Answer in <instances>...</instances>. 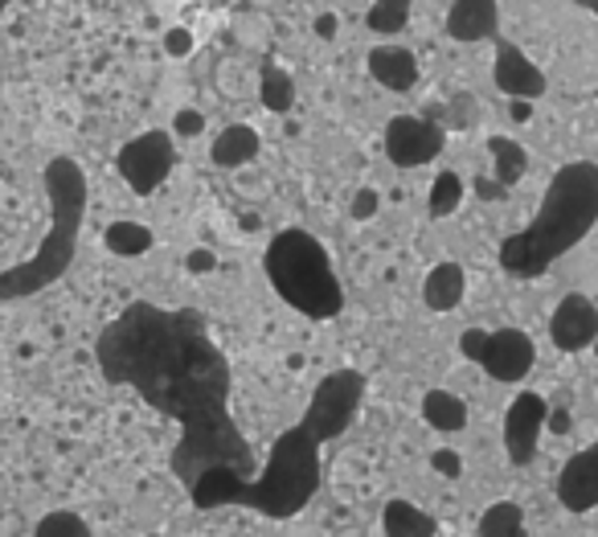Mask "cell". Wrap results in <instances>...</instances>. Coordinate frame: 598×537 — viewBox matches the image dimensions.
<instances>
[{
    "instance_id": "7",
    "label": "cell",
    "mask_w": 598,
    "mask_h": 537,
    "mask_svg": "<svg viewBox=\"0 0 598 537\" xmlns=\"http://www.w3.org/2000/svg\"><path fill=\"white\" fill-rule=\"evenodd\" d=\"M177 165V140H173V131H140V136H131L119 156H115V168H119V177L128 185L136 197H153L160 185L168 180Z\"/></svg>"
},
{
    "instance_id": "9",
    "label": "cell",
    "mask_w": 598,
    "mask_h": 537,
    "mask_svg": "<svg viewBox=\"0 0 598 537\" xmlns=\"http://www.w3.org/2000/svg\"><path fill=\"white\" fill-rule=\"evenodd\" d=\"M546 419H549V402L541 394L525 390V394L512 398L509 414H504V451H509V460L517 463V468H525V463L537 456Z\"/></svg>"
},
{
    "instance_id": "13",
    "label": "cell",
    "mask_w": 598,
    "mask_h": 537,
    "mask_svg": "<svg viewBox=\"0 0 598 537\" xmlns=\"http://www.w3.org/2000/svg\"><path fill=\"white\" fill-rule=\"evenodd\" d=\"M500 29V0H451L447 9V38L451 41H488Z\"/></svg>"
},
{
    "instance_id": "4",
    "label": "cell",
    "mask_w": 598,
    "mask_h": 537,
    "mask_svg": "<svg viewBox=\"0 0 598 537\" xmlns=\"http://www.w3.org/2000/svg\"><path fill=\"white\" fill-rule=\"evenodd\" d=\"M46 197H50V231L41 238L38 255L0 275V300H26V295L50 287L53 280H62V271L75 258L78 231L87 218V177L78 160L53 156L46 165Z\"/></svg>"
},
{
    "instance_id": "20",
    "label": "cell",
    "mask_w": 598,
    "mask_h": 537,
    "mask_svg": "<svg viewBox=\"0 0 598 537\" xmlns=\"http://www.w3.org/2000/svg\"><path fill=\"white\" fill-rule=\"evenodd\" d=\"M258 99H263V107L267 111H275V116H287L295 107V78L283 70V66L267 62L263 66V75H258Z\"/></svg>"
},
{
    "instance_id": "26",
    "label": "cell",
    "mask_w": 598,
    "mask_h": 537,
    "mask_svg": "<svg viewBox=\"0 0 598 537\" xmlns=\"http://www.w3.org/2000/svg\"><path fill=\"white\" fill-rule=\"evenodd\" d=\"M378 209H382V193L378 189H356L353 193V205H349V214H353L356 222H370V218H378Z\"/></svg>"
},
{
    "instance_id": "16",
    "label": "cell",
    "mask_w": 598,
    "mask_h": 537,
    "mask_svg": "<svg viewBox=\"0 0 598 537\" xmlns=\"http://www.w3.org/2000/svg\"><path fill=\"white\" fill-rule=\"evenodd\" d=\"M258 148H263V140L251 124H229V128L217 131L209 156H214L217 168H246L258 156Z\"/></svg>"
},
{
    "instance_id": "1",
    "label": "cell",
    "mask_w": 598,
    "mask_h": 537,
    "mask_svg": "<svg viewBox=\"0 0 598 537\" xmlns=\"http://www.w3.org/2000/svg\"><path fill=\"white\" fill-rule=\"evenodd\" d=\"M95 361L111 385H128L180 427L173 472L197 509L243 505L255 480V451L229 414L226 353L193 307L131 304L95 341Z\"/></svg>"
},
{
    "instance_id": "22",
    "label": "cell",
    "mask_w": 598,
    "mask_h": 537,
    "mask_svg": "<svg viewBox=\"0 0 598 537\" xmlns=\"http://www.w3.org/2000/svg\"><path fill=\"white\" fill-rule=\"evenodd\" d=\"M480 537H525V512L512 500H497L488 505L480 517Z\"/></svg>"
},
{
    "instance_id": "29",
    "label": "cell",
    "mask_w": 598,
    "mask_h": 537,
    "mask_svg": "<svg viewBox=\"0 0 598 537\" xmlns=\"http://www.w3.org/2000/svg\"><path fill=\"white\" fill-rule=\"evenodd\" d=\"M165 53H168V58H189V53H193V33H189V29H168V33H165Z\"/></svg>"
},
{
    "instance_id": "35",
    "label": "cell",
    "mask_w": 598,
    "mask_h": 537,
    "mask_svg": "<svg viewBox=\"0 0 598 537\" xmlns=\"http://www.w3.org/2000/svg\"><path fill=\"white\" fill-rule=\"evenodd\" d=\"M578 4H582V9H590V13L598 17V0H578Z\"/></svg>"
},
{
    "instance_id": "32",
    "label": "cell",
    "mask_w": 598,
    "mask_h": 537,
    "mask_svg": "<svg viewBox=\"0 0 598 537\" xmlns=\"http://www.w3.org/2000/svg\"><path fill=\"white\" fill-rule=\"evenodd\" d=\"M336 33H341V21H336L332 13H320V17H316V38L332 41Z\"/></svg>"
},
{
    "instance_id": "11",
    "label": "cell",
    "mask_w": 598,
    "mask_h": 537,
    "mask_svg": "<svg viewBox=\"0 0 598 537\" xmlns=\"http://www.w3.org/2000/svg\"><path fill=\"white\" fill-rule=\"evenodd\" d=\"M492 82L497 90H504L509 99H541L549 90L546 70L537 62H529V53L512 41H497V66H492Z\"/></svg>"
},
{
    "instance_id": "18",
    "label": "cell",
    "mask_w": 598,
    "mask_h": 537,
    "mask_svg": "<svg viewBox=\"0 0 598 537\" xmlns=\"http://www.w3.org/2000/svg\"><path fill=\"white\" fill-rule=\"evenodd\" d=\"M382 529L385 537H434V517L410 500H390L382 509Z\"/></svg>"
},
{
    "instance_id": "23",
    "label": "cell",
    "mask_w": 598,
    "mask_h": 537,
    "mask_svg": "<svg viewBox=\"0 0 598 537\" xmlns=\"http://www.w3.org/2000/svg\"><path fill=\"white\" fill-rule=\"evenodd\" d=\"M410 13H414V0H373L370 13H365V26L390 38V33H402L410 26Z\"/></svg>"
},
{
    "instance_id": "2",
    "label": "cell",
    "mask_w": 598,
    "mask_h": 537,
    "mask_svg": "<svg viewBox=\"0 0 598 537\" xmlns=\"http://www.w3.org/2000/svg\"><path fill=\"white\" fill-rule=\"evenodd\" d=\"M365 398V378L356 370H336L316 385L304 419L275 439L267 468L246 485L243 505L267 512L275 521L295 517L320 488V448L344 436Z\"/></svg>"
},
{
    "instance_id": "28",
    "label": "cell",
    "mask_w": 598,
    "mask_h": 537,
    "mask_svg": "<svg viewBox=\"0 0 598 537\" xmlns=\"http://www.w3.org/2000/svg\"><path fill=\"white\" fill-rule=\"evenodd\" d=\"M431 468L439 476H447V480H455V476H463V456L455 448H439L431 451Z\"/></svg>"
},
{
    "instance_id": "3",
    "label": "cell",
    "mask_w": 598,
    "mask_h": 537,
    "mask_svg": "<svg viewBox=\"0 0 598 537\" xmlns=\"http://www.w3.org/2000/svg\"><path fill=\"white\" fill-rule=\"evenodd\" d=\"M598 226V165L574 160L549 177L541 205L525 231L500 243V267L521 280L546 275Z\"/></svg>"
},
{
    "instance_id": "5",
    "label": "cell",
    "mask_w": 598,
    "mask_h": 537,
    "mask_svg": "<svg viewBox=\"0 0 598 537\" xmlns=\"http://www.w3.org/2000/svg\"><path fill=\"white\" fill-rule=\"evenodd\" d=\"M267 280L280 292V300L295 312H304L307 320H332L341 316L344 307V287L332 271L329 246L320 243L316 234L300 231H280L267 243Z\"/></svg>"
},
{
    "instance_id": "17",
    "label": "cell",
    "mask_w": 598,
    "mask_h": 537,
    "mask_svg": "<svg viewBox=\"0 0 598 537\" xmlns=\"http://www.w3.org/2000/svg\"><path fill=\"white\" fill-rule=\"evenodd\" d=\"M422 422L431 431H443V436H455L468 427V402L451 390H427L422 394Z\"/></svg>"
},
{
    "instance_id": "21",
    "label": "cell",
    "mask_w": 598,
    "mask_h": 537,
    "mask_svg": "<svg viewBox=\"0 0 598 537\" xmlns=\"http://www.w3.org/2000/svg\"><path fill=\"white\" fill-rule=\"evenodd\" d=\"M488 153H492V165H497L500 189H509V185H517V180L525 177L529 153H525L517 140H509V136H492V140H488Z\"/></svg>"
},
{
    "instance_id": "27",
    "label": "cell",
    "mask_w": 598,
    "mask_h": 537,
    "mask_svg": "<svg viewBox=\"0 0 598 537\" xmlns=\"http://www.w3.org/2000/svg\"><path fill=\"white\" fill-rule=\"evenodd\" d=\"M202 131H205V116L197 107H180L177 116H173V136H180V140H193Z\"/></svg>"
},
{
    "instance_id": "30",
    "label": "cell",
    "mask_w": 598,
    "mask_h": 537,
    "mask_svg": "<svg viewBox=\"0 0 598 537\" xmlns=\"http://www.w3.org/2000/svg\"><path fill=\"white\" fill-rule=\"evenodd\" d=\"M185 267H189L193 275H209V271L217 267V255L209 251V246H197V251H189V255H185Z\"/></svg>"
},
{
    "instance_id": "15",
    "label": "cell",
    "mask_w": 598,
    "mask_h": 537,
    "mask_svg": "<svg viewBox=\"0 0 598 537\" xmlns=\"http://www.w3.org/2000/svg\"><path fill=\"white\" fill-rule=\"evenodd\" d=\"M468 295V271L459 263H434L422 280V304L431 312H455Z\"/></svg>"
},
{
    "instance_id": "33",
    "label": "cell",
    "mask_w": 598,
    "mask_h": 537,
    "mask_svg": "<svg viewBox=\"0 0 598 537\" xmlns=\"http://www.w3.org/2000/svg\"><path fill=\"white\" fill-rule=\"evenodd\" d=\"M509 116H512V124H529V116H533V102H529V99H512Z\"/></svg>"
},
{
    "instance_id": "14",
    "label": "cell",
    "mask_w": 598,
    "mask_h": 537,
    "mask_svg": "<svg viewBox=\"0 0 598 537\" xmlns=\"http://www.w3.org/2000/svg\"><path fill=\"white\" fill-rule=\"evenodd\" d=\"M365 66H370L373 82H382V87L394 90V95H410V90L419 87V58H414V50L378 46V50H370Z\"/></svg>"
},
{
    "instance_id": "24",
    "label": "cell",
    "mask_w": 598,
    "mask_h": 537,
    "mask_svg": "<svg viewBox=\"0 0 598 537\" xmlns=\"http://www.w3.org/2000/svg\"><path fill=\"white\" fill-rule=\"evenodd\" d=\"M459 202H463V180L455 173H439L431 185V197H427V209H431V218H447V214H455Z\"/></svg>"
},
{
    "instance_id": "34",
    "label": "cell",
    "mask_w": 598,
    "mask_h": 537,
    "mask_svg": "<svg viewBox=\"0 0 598 537\" xmlns=\"http://www.w3.org/2000/svg\"><path fill=\"white\" fill-rule=\"evenodd\" d=\"M13 4H17V0H0V21H4V13H9Z\"/></svg>"
},
{
    "instance_id": "10",
    "label": "cell",
    "mask_w": 598,
    "mask_h": 537,
    "mask_svg": "<svg viewBox=\"0 0 598 537\" xmlns=\"http://www.w3.org/2000/svg\"><path fill=\"white\" fill-rule=\"evenodd\" d=\"M598 336V307L586 295H561L553 316H549V341L558 353H582Z\"/></svg>"
},
{
    "instance_id": "6",
    "label": "cell",
    "mask_w": 598,
    "mask_h": 537,
    "mask_svg": "<svg viewBox=\"0 0 598 537\" xmlns=\"http://www.w3.org/2000/svg\"><path fill=\"white\" fill-rule=\"evenodd\" d=\"M459 353L468 361H476L492 382H521L529 378V370L537 365V345L533 336L521 329H468L459 336Z\"/></svg>"
},
{
    "instance_id": "31",
    "label": "cell",
    "mask_w": 598,
    "mask_h": 537,
    "mask_svg": "<svg viewBox=\"0 0 598 537\" xmlns=\"http://www.w3.org/2000/svg\"><path fill=\"white\" fill-rule=\"evenodd\" d=\"M574 422H570V410H549L546 419V431H553V436H566Z\"/></svg>"
},
{
    "instance_id": "19",
    "label": "cell",
    "mask_w": 598,
    "mask_h": 537,
    "mask_svg": "<svg viewBox=\"0 0 598 537\" xmlns=\"http://www.w3.org/2000/svg\"><path fill=\"white\" fill-rule=\"evenodd\" d=\"M102 243H107V251L119 258H140L153 251L156 234L144 226V222H131V218H119L107 226V234H102Z\"/></svg>"
},
{
    "instance_id": "36",
    "label": "cell",
    "mask_w": 598,
    "mask_h": 537,
    "mask_svg": "<svg viewBox=\"0 0 598 537\" xmlns=\"http://www.w3.org/2000/svg\"><path fill=\"white\" fill-rule=\"evenodd\" d=\"M590 349H595V358H598V336H595V345H590Z\"/></svg>"
},
{
    "instance_id": "25",
    "label": "cell",
    "mask_w": 598,
    "mask_h": 537,
    "mask_svg": "<svg viewBox=\"0 0 598 537\" xmlns=\"http://www.w3.org/2000/svg\"><path fill=\"white\" fill-rule=\"evenodd\" d=\"M33 537H90V525L75 509H53L33 525Z\"/></svg>"
},
{
    "instance_id": "12",
    "label": "cell",
    "mask_w": 598,
    "mask_h": 537,
    "mask_svg": "<svg viewBox=\"0 0 598 537\" xmlns=\"http://www.w3.org/2000/svg\"><path fill=\"white\" fill-rule=\"evenodd\" d=\"M558 500L570 512H590L598 505V439L566 460L558 476Z\"/></svg>"
},
{
    "instance_id": "8",
    "label": "cell",
    "mask_w": 598,
    "mask_h": 537,
    "mask_svg": "<svg viewBox=\"0 0 598 537\" xmlns=\"http://www.w3.org/2000/svg\"><path fill=\"white\" fill-rule=\"evenodd\" d=\"M447 144V131L443 124H434V119H422V116H394L385 124V156H390V165L398 168H422L439 160Z\"/></svg>"
}]
</instances>
